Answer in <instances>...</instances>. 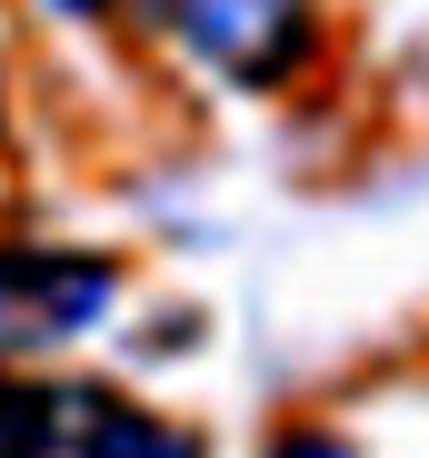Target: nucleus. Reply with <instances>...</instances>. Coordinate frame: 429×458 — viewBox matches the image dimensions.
I'll list each match as a JSON object with an SVG mask.
<instances>
[{
  "instance_id": "f03ea898",
  "label": "nucleus",
  "mask_w": 429,
  "mask_h": 458,
  "mask_svg": "<svg viewBox=\"0 0 429 458\" xmlns=\"http://www.w3.org/2000/svg\"><path fill=\"white\" fill-rule=\"evenodd\" d=\"M180 50L230 90H279L310 60V0H160Z\"/></svg>"
},
{
  "instance_id": "20e7f679",
  "label": "nucleus",
  "mask_w": 429,
  "mask_h": 458,
  "mask_svg": "<svg viewBox=\"0 0 429 458\" xmlns=\"http://www.w3.org/2000/svg\"><path fill=\"white\" fill-rule=\"evenodd\" d=\"M30 419H40V389L0 378V458H30Z\"/></svg>"
},
{
  "instance_id": "f257e3e1",
  "label": "nucleus",
  "mask_w": 429,
  "mask_h": 458,
  "mask_svg": "<svg viewBox=\"0 0 429 458\" xmlns=\"http://www.w3.org/2000/svg\"><path fill=\"white\" fill-rule=\"evenodd\" d=\"M120 310V259L60 240H0V359H40L90 339Z\"/></svg>"
},
{
  "instance_id": "39448f33",
  "label": "nucleus",
  "mask_w": 429,
  "mask_h": 458,
  "mask_svg": "<svg viewBox=\"0 0 429 458\" xmlns=\"http://www.w3.org/2000/svg\"><path fill=\"white\" fill-rule=\"evenodd\" d=\"M270 458H360V448H349V438H330V428H300V438H279Z\"/></svg>"
},
{
  "instance_id": "423d86ee",
  "label": "nucleus",
  "mask_w": 429,
  "mask_h": 458,
  "mask_svg": "<svg viewBox=\"0 0 429 458\" xmlns=\"http://www.w3.org/2000/svg\"><path fill=\"white\" fill-rule=\"evenodd\" d=\"M40 11H60V21H100V11H120V0H40Z\"/></svg>"
},
{
  "instance_id": "7ed1b4c3",
  "label": "nucleus",
  "mask_w": 429,
  "mask_h": 458,
  "mask_svg": "<svg viewBox=\"0 0 429 458\" xmlns=\"http://www.w3.org/2000/svg\"><path fill=\"white\" fill-rule=\"evenodd\" d=\"M30 458H200L190 428L130 409L120 389H90V378H70V389H40V419H30Z\"/></svg>"
}]
</instances>
